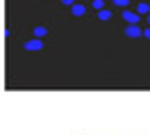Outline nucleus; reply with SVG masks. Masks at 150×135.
<instances>
[{
  "label": "nucleus",
  "mask_w": 150,
  "mask_h": 135,
  "mask_svg": "<svg viewBox=\"0 0 150 135\" xmlns=\"http://www.w3.org/2000/svg\"><path fill=\"white\" fill-rule=\"evenodd\" d=\"M41 48H44V39H39V37L24 41V50H28V53H35V50H41Z\"/></svg>",
  "instance_id": "nucleus-1"
},
{
  "label": "nucleus",
  "mask_w": 150,
  "mask_h": 135,
  "mask_svg": "<svg viewBox=\"0 0 150 135\" xmlns=\"http://www.w3.org/2000/svg\"><path fill=\"white\" fill-rule=\"evenodd\" d=\"M124 35H126V37L137 39V37H142V35H144V31L139 28L137 24H128V26H126V31H124Z\"/></svg>",
  "instance_id": "nucleus-2"
},
{
  "label": "nucleus",
  "mask_w": 150,
  "mask_h": 135,
  "mask_svg": "<svg viewBox=\"0 0 150 135\" xmlns=\"http://www.w3.org/2000/svg\"><path fill=\"white\" fill-rule=\"evenodd\" d=\"M122 20H126L128 24H137L139 22V13H133V11H128V9H124L122 11Z\"/></svg>",
  "instance_id": "nucleus-3"
},
{
  "label": "nucleus",
  "mask_w": 150,
  "mask_h": 135,
  "mask_svg": "<svg viewBox=\"0 0 150 135\" xmlns=\"http://www.w3.org/2000/svg\"><path fill=\"white\" fill-rule=\"evenodd\" d=\"M85 13H87V7H85V4L76 2L74 7H72V15H76V18H81V15H85Z\"/></svg>",
  "instance_id": "nucleus-4"
},
{
  "label": "nucleus",
  "mask_w": 150,
  "mask_h": 135,
  "mask_svg": "<svg viewBox=\"0 0 150 135\" xmlns=\"http://www.w3.org/2000/svg\"><path fill=\"white\" fill-rule=\"evenodd\" d=\"M137 13H139V15H144V13L150 15V2H139V4H137Z\"/></svg>",
  "instance_id": "nucleus-5"
},
{
  "label": "nucleus",
  "mask_w": 150,
  "mask_h": 135,
  "mask_svg": "<svg viewBox=\"0 0 150 135\" xmlns=\"http://www.w3.org/2000/svg\"><path fill=\"white\" fill-rule=\"evenodd\" d=\"M33 33H35V37H46V35H48V28H46V26H35L33 28Z\"/></svg>",
  "instance_id": "nucleus-6"
},
{
  "label": "nucleus",
  "mask_w": 150,
  "mask_h": 135,
  "mask_svg": "<svg viewBox=\"0 0 150 135\" xmlns=\"http://www.w3.org/2000/svg\"><path fill=\"white\" fill-rule=\"evenodd\" d=\"M113 13L109 11V9H102V11H98V20H111Z\"/></svg>",
  "instance_id": "nucleus-7"
},
{
  "label": "nucleus",
  "mask_w": 150,
  "mask_h": 135,
  "mask_svg": "<svg viewBox=\"0 0 150 135\" xmlns=\"http://www.w3.org/2000/svg\"><path fill=\"white\" fill-rule=\"evenodd\" d=\"M91 7H94L96 11H102V9H105V0H94V2H91Z\"/></svg>",
  "instance_id": "nucleus-8"
},
{
  "label": "nucleus",
  "mask_w": 150,
  "mask_h": 135,
  "mask_svg": "<svg viewBox=\"0 0 150 135\" xmlns=\"http://www.w3.org/2000/svg\"><path fill=\"white\" fill-rule=\"evenodd\" d=\"M113 4H117V7L126 9V7H128V0H113Z\"/></svg>",
  "instance_id": "nucleus-9"
},
{
  "label": "nucleus",
  "mask_w": 150,
  "mask_h": 135,
  "mask_svg": "<svg viewBox=\"0 0 150 135\" xmlns=\"http://www.w3.org/2000/svg\"><path fill=\"white\" fill-rule=\"evenodd\" d=\"M61 2H63V4H65V7H70V9H72V7H74V4H76V2H74V0H61Z\"/></svg>",
  "instance_id": "nucleus-10"
},
{
  "label": "nucleus",
  "mask_w": 150,
  "mask_h": 135,
  "mask_svg": "<svg viewBox=\"0 0 150 135\" xmlns=\"http://www.w3.org/2000/svg\"><path fill=\"white\" fill-rule=\"evenodd\" d=\"M144 37H146V39H150V26H148L146 31H144Z\"/></svg>",
  "instance_id": "nucleus-11"
},
{
  "label": "nucleus",
  "mask_w": 150,
  "mask_h": 135,
  "mask_svg": "<svg viewBox=\"0 0 150 135\" xmlns=\"http://www.w3.org/2000/svg\"><path fill=\"white\" fill-rule=\"evenodd\" d=\"M148 24H150V15H148Z\"/></svg>",
  "instance_id": "nucleus-12"
}]
</instances>
